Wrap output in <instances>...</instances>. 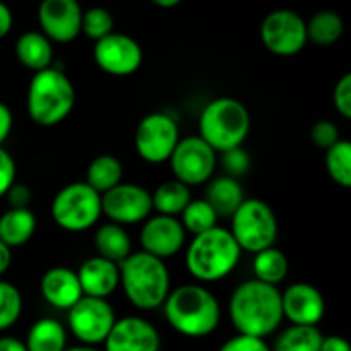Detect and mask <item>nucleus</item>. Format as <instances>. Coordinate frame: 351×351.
I'll use <instances>...</instances> for the list:
<instances>
[{
  "mask_svg": "<svg viewBox=\"0 0 351 351\" xmlns=\"http://www.w3.org/2000/svg\"><path fill=\"white\" fill-rule=\"evenodd\" d=\"M230 319L239 335L264 339L283 321L281 291L263 281H245L230 298Z\"/></svg>",
  "mask_w": 351,
  "mask_h": 351,
  "instance_id": "f257e3e1",
  "label": "nucleus"
},
{
  "mask_svg": "<svg viewBox=\"0 0 351 351\" xmlns=\"http://www.w3.org/2000/svg\"><path fill=\"white\" fill-rule=\"evenodd\" d=\"M168 324L187 338H204L221 321L219 302L201 285H182L170 291L163 304Z\"/></svg>",
  "mask_w": 351,
  "mask_h": 351,
  "instance_id": "f03ea898",
  "label": "nucleus"
},
{
  "mask_svg": "<svg viewBox=\"0 0 351 351\" xmlns=\"http://www.w3.org/2000/svg\"><path fill=\"white\" fill-rule=\"evenodd\" d=\"M120 285L134 307L153 311L161 307L170 293L167 264L146 252H134L119 264Z\"/></svg>",
  "mask_w": 351,
  "mask_h": 351,
  "instance_id": "7ed1b4c3",
  "label": "nucleus"
},
{
  "mask_svg": "<svg viewBox=\"0 0 351 351\" xmlns=\"http://www.w3.org/2000/svg\"><path fill=\"white\" fill-rule=\"evenodd\" d=\"M239 243L230 230L216 225L208 232L195 235L187 249L185 264L195 280L213 283L228 276L240 261Z\"/></svg>",
  "mask_w": 351,
  "mask_h": 351,
  "instance_id": "20e7f679",
  "label": "nucleus"
},
{
  "mask_svg": "<svg viewBox=\"0 0 351 351\" xmlns=\"http://www.w3.org/2000/svg\"><path fill=\"white\" fill-rule=\"evenodd\" d=\"M74 105V84L64 72L53 67L34 72L27 88V113L36 125H58L71 115Z\"/></svg>",
  "mask_w": 351,
  "mask_h": 351,
  "instance_id": "39448f33",
  "label": "nucleus"
},
{
  "mask_svg": "<svg viewBox=\"0 0 351 351\" xmlns=\"http://www.w3.org/2000/svg\"><path fill=\"white\" fill-rule=\"evenodd\" d=\"M250 130V115L242 101L235 98L213 99L204 106L199 119L201 139L215 151L235 149L242 147Z\"/></svg>",
  "mask_w": 351,
  "mask_h": 351,
  "instance_id": "423d86ee",
  "label": "nucleus"
},
{
  "mask_svg": "<svg viewBox=\"0 0 351 351\" xmlns=\"http://www.w3.org/2000/svg\"><path fill=\"white\" fill-rule=\"evenodd\" d=\"M240 250L261 252L276 242L278 219L267 202L261 199H245L232 216L230 230Z\"/></svg>",
  "mask_w": 351,
  "mask_h": 351,
  "instance_id": "0eeeda50",
  "label": "nucleus"
},
{
  "mask_svg": "<svg viewBox=\"0 0 351 351\" xmlns=\"http://www.w3.org/2000/svg\"><path fill=\"white\" fill-rule=\"evenodd\" d=\"M101 216V195L86 182L65 185L51 202V218L67 232H84Z\"/></svg>",
  "mask_w": 351,
  "mask_h": 351,
  "instance_id": "6e6552de",
  "label": "nucleus"
},
{
  "mask_svg": "<svg viewBox=\"0 0 351 351\" xmlns=\"http://www.w3.org/2000/svg\"><path fill=\"white\" fill-rule=\"evenodd\" d=\"M261 40L271 53L291 57L307 45V24L295 10H273L261 24Z\"/></svg>",
  "mask_w": 351,
  "mask_h": 351,
  "instance_id": "1a4fd4ad",
  "label": "nucleus"
},
{
  "mask_svg": "<svg viewBox=\"0 0 351 351\" xmlns=\"http://www.w3.org/2000/svg\"><path fill=\"white\" fill-rule=\"evenodd\" d=\"M180 141L178 125L168 113L154 112L144 117L136 129L134 144L144 161L163 163Z\"/></svg>",
  "mask_w": 351,
  "mask_h": 351,
  "instance_id": "9d476101",
  "label": "nucleus"
},
{
  "mask_svg": "<svg viewBox=\"0 0 351 351\" xmlns=\"http://www.w3.org/2000/svg\"><path fill=\"white\" fill-rule=\"evenodd\" d=\"M170 167L175 180L184 185H201L213 177L216 168V151L199 136H189L178 141L170 156Z\"/></svg>",
  "mask_w": 351,
  "mask_h": 351,
  "instance_id": "9b49d317",
  "label": "nucleus"
},
{
  "mask_svg": "<svg viewBox=\"0 0 351 351\" xmlns=\"http://www.w3.org/2000/svg\"><path fill=\"white\" fill-rule=\"evenodd\" d=\"M67 319L72 335L86 346L105 343L117 322L112 305L103 298L93 297H82L69 311Z\"/></svg>",
  "mask_w": 351,
  "mask_h": 351,
  "instance_id": "f8f14e48",
  "label": "nucleus"
},
{
  "mask_svg": "<svg viewBox=\"0 0 351 351\" xmlns=\"http://www.w3.org/2000/svg\"><path fill=\"white\" fill-rule=\"evenodd\" d=\"M93 57L96 65L110 75H130L143 64V48L132 36L123 33H110L95 41Z\"/></svg>",
  "mask_w": 351,
  "mask_h": 351,
  "instance_id": "ddd939ff",
  "label": "nucleus"
},
{
  "mask_svg": "<svg viewBox=\"0 0 351 351\" xmlns=\"http://www.w3.org/2000/svg\"><path fill=\"white\" fill-rule=\"evenodd\" d=\"M153 211L151 194L136 184H119L101 195V213L115 225L141 223Z\"/></svg>",
  "mask_w": 351,
  "mask_h": 351,
  "instance_id": "4468645a",
  "label": "nucleus"
},
{
  "mask_svg": "<svg viewBox=\"0 0 351 351\" xmlns=\"http://www.w3.org/2000/svg\"><path fill=\"white\" fill-rule=\"evenodd\" d=\"M82 9L75 0H43L38 21L43 34L55 43H71L81 33Z\"/></svg>",
  "mask_w": 351,
  "mask_h": 351,
  "instance_id": "2eb2a0df",
  "label": "nucleus"
},
{
  "mask_svg": "<svg viewBox=\"0 0 351 351\" xmlns=\"http://www.w3.org/2000/svg\"><path fill=\"white\" fill-rule=\"evenodd\" d=\"M283 317L293 326L317 328L326 314V300L321 291L308 283L290 285L281 293Z\"/></svg>",
  "mask_w": 351,
  "mask_h": 351,
  "instance_id": "dca6fc26",
  "label": "nucleus"
},
{
  "mask_svg": "<svg viewBox=\"0 0 351 351\" xmlns=\"http://www.w3.org/2000/svg\"><path fill=\"white\" fill-rule=\"evenodd\" d=\"M184 243L185 230L180 219L173 216H154L147 219L141 230L143 252L161 261L180 252Z\"/></svg>",
  "mask_w": 351,
  "mask_h": 351,
  "instance_id": "f3484780",
  "label": "nucleus"
},
{
  "mask_svg": "<svg viewBox=\"0 0 351 351\" xmlns=\"http://www.w3.org/2000/svg\"><path fill=\"white\" fill-rule=\"evenodd\" d=\"M161 338L146 319L123 317L113 324L105 351H160Z\"/></svg>",
  "mask_w": 351,
  "mask_h": 351,
  "instance_id": "a211bd4d",
  "label": "nucleus"
},
{
  "mask_svg": "<svg viewBox=\"0 0 351 351\" xmlns=\"http://www.w3.org/2000/svg\"><path fill=\"white\" fill-rule=\"evenodd\" d=\"M77 280L84 297L106 300V297H110L120 285L119 264L110 263L99 256L89 257L79 267Z\"/></svg>",
  "mask_w": 351,
  "mask_h": 351,
  "instance_id": "6ab92c4d",
  "label": "nucleus"
},
{
  "mask_svg": "<svg viewBox=\"0 0 351 351\" xmlns=\"http://www.w3.org/2000/svg\"><path fill=\"white\" fill-rule=\"evenodd\" d=\"M41 295L55 308L71 311L84 295L77 273L69 267H51L41 278Z\"/></svg>",
  "mask_w": 351,
  "mask_h": 351,
  "instance_id": "aec40b11",
  "label": "nucleus"
},
{
  "mask_svg": "<svg viewBox=\"0 0 351 351\" xmlns=\"http://www.w3.org/2000/svg\"><path fill=\"white\" fill-rule=\"evenodd\" d=\"M16 57L24 67L34 72L45 71L53 60V47L51 41L38 31L23 33L16 41Z\"/></svg>",
  "mask_w": 351,
  "mask_h": 351,
  "instance_id": "412c9836",
  "label": "nucleus"
},
{
  "mask_svg": "<svg viewBox=\"0 0 351 351\" xmlns=\"http://www.w3.org/2000/svg\"><path fill=\"white\" fill-rule=\"evenodd\" d=\"M36 230V216L27 209H7L0 216V242L9 249L24 245Z\"/></svg>",
  "mask_w": 351,
  "mask_h": 351,
  "instance_id": "4be33fe9",
  "label": "nucleus"
},
{
  "mask_svg": "<svg viewBox=\"0 0 351 351\" xmlns=\"http://www.w3.org/2000/svg\"><path fill=\"white\" fill-rule=\"evenodd\" d=\"M204 201L211 206L216 216H233V213L245 201L243 187L235 178L226 175L218 177L209 184Z\"/></svg>",
  "mask_w": 351,
  "mask_h": 351,
  "instance_id": "5701e85b",
  "label": "nucleus"
},
{
  "mask_svg": "<svg viewBox=\"0 0 351 351\" xmlns=\"http://www.w3.org/2000/svg\"><path fill=\"white\" fill-rule=\"evenodd\" d=\"M95 245L99 257L115 264L123 263L132 254L129 235L123 226L115 223H106L96 232Z\"/></svg>",
  "mask_w": 351,
  "mask_h": 351,
  "instance_id": "b1692460",
  "label": "nucleus"
},
{
  "mask_svg": "<svg viewBox=\"0 0 351 351\" xmlns=\"http://www.w3.org/2000/svg\"><path fill=\"white\" fill-rule=\"evenodd\" d=\"M24 345L27 351H64L67 348V332L55 319H40L31 326Z\"/></svg>",
  "mask_w": 351,
  "mask_h": 351,
  "instance_id": "393cba45",
  "label": "nucleus"
},
{
  "mask_svg": "<svg viewBox=\"0 0 351 351\" xmlns=\"http://www.w3.org/2000/svg\"><path fill=\"white\" fill-rule=\"evenodd\" d=\"M123 177V167L120 163L119 158L112 156V154H101L96 156L95 160L89 163L88 170H86V184L103 195L105 192L112 191L119 184H122Z\"/></svg>",
  "mask_w": 351,
  "mask_h": 351,
  "instance_id": "a878e982",
  "label": "nucleus"
},
{
  "mask_svg": "<svg viewBox=\"0 0 351 351\" xmlns=\"http://www.w3.org/2000/svg\"><path fill=\"white\" fill-rule=\"evenodd\" d=\"M153 209H156L161 216L182 215L189 202L192 201L191 191L187 185L178 180H167L158 185L156 191L151 194Z\"/></svg>",
  "mask_w": 351,
  "mask_h": 351,
  "instance_id": "bb28decb",
  "label": "nucleus"
},
{
  "mask_svg": "<svg viewBox=\"0 0 351 351\" xmlns=\"http://www.w3.org/2000/svg\"><path fill=\"white\" fill-rule=\"evenodd\" d=\"M305 24H307V40L319 47L335 45L345 29L341 16L335 10H319Z\"/></svg>",
  "mask_w": 351,
  "mask_h": 351,
  "instance_id": "cd10ccee",
  "label": "nucleus"
},
{
  "mask_svg": "<svg viewBox=\"0 0 351 351\" xmlns=\"http://www.w3.org/2000/svg\"><path fill=\"white\" fill-rule=\"evenodd\" d=\"M254 273H256L257 281H263V283L271 285V287H276L288 274L287 256L280 249H274V247L261 250V252L256 254Z\"/></svg>",
  "mask_w": 351,
  "mask_h": 351,
  "instance_id": "c85d7f7f",
  "label": "nucleus"
},
{
  "mask_svg": "<svg viewBox=\"0 0 351 351\" xmlns=\"http://www.w3.org/2000/svg\"><path fill=\"white\" fill-rule=\"evenodd\" d=\"M322 339L324 336L317 328L291 326L281 332L271 351H319Z\"/></svg>",
  "mask_w": 351,
  "mask_h": 351,
  "instance_id": "c756f323",
  "label": "nucleus"
},
{
  "mask_svg": "<svg viewBox=\"0 0 351 351\" xmlns=\"http://www.w3.org/2000/svg\"><path fill=\"white\" fill-rule=\"evenodd\" d=\"M326 168L332 180L341 187L351 185V144L339 139L335 146L326 151Z\"/></svg>",
  "mask_w": 351,
  "mask_h": 351,
  "instance_id": "7c9ffc66",
  "label": "nucleus"
},
{
  "mask_svg": "<svg viewBox=\"0 0 351 351\" xmlns=\"http://www.w3.org/2000/svg\"><path fill=\"white\" fill-rule=\"evenodd\" d=\"M216 213L204 199H195L187 204V208L182 211V226L185 232H191L192 235H201L208 230L216 226Z\"/></svg>",
  "mask_w": 351,
  "mask_h": 351,
  "instance_id": "2f4dec72",
  "label": "nucleus"
},
{
  "mask_svg": "<svg viewBox=\"0 0 351 351\" xmlns=\"http://www.w3.org/2000/svg\"><path fill=\"white\" fill-rule=\"evenodd\" d=\"M23 312V295L12 283L0 281V331L12 328Z\"/></svg>",
  "mask_w": 351,
  "mask_h": 351,
  "instance_id": "473e14b6",
  "label": "nucleus"
},
{
  "mask_svg": "<svg viewBox=\"0 0 351 351\" xmlns=\"http://www.w3.org/2000/svg\"><path fill=\"white\" fill-rule=\"evenodd\" d=\"M81 31L95 41L108 36L110 33H113L112 14L103 7H91L88 10H82Z\"/></svg>",
  "mask_w": 351,
  "mask_h": 351,
  "instance_id": "72a5a7b5",
  "label": "nucleus"
},
{
  "mask_svg": "<svg viewBox=\"0 0 351 351\" xmlns=\"http://www.w3.org/2000/svg\"><path fill=\"white\" fill-rule=\"evenodd\" d=\"M221 163L225 171L228 173L226 177H232L237 180V178L242 177V175H245L249 171L250 156L242 147H235V149H230L223 153Z\"/></svg>",
  "mask_w": 351,
  "mask_h": 351,
  "instance_id": "f704fd0d",
  "label": "nucleus"
},
{
  "mask_svg": "<svg viewBox=\"0 0 351 351\" xmlns=\"http://www.w3.org/2000/svg\"><path fill=\"white\" fill-rule=\"evenodd\" d=\"M311 139L315 146L328 151L339 141V129L331 120H319L311 129Z\"/></svg>",
  "mask_w": 351,
  "mask_h": 351,
  "instance_id": "c9c22d12",
  "label": "nucleus"
},
{
  "mask_svg": "<svg viewBox=\"0 0 351 351\" xmlns=\"http://www.w3.org/2000/svg\"><path fill=\"white\" fill-rule=\"evenodd\" d=\"M332 103H335L338 113L345 119H351V74H345L335 86L332 93Z\"/></svg>",
  "mask_w": 351,
  "mask_h": 351,
  "instance_id": "e433bc0d",
  "label": "nucleus"
},
{
  "mask_svg": "<svg viewBox=\"0 0 351 351\" xmlns=\"http://www.w3.org/2000/svg\"><path fill=\"white\" fill-rule=\"evenodd\" d=\"M219 351H271V348L264 339L237 335L230 338L228 341H225Z\"/></svg>",
  "mask_w": 351,
  "mask_h": 351,
  "instance_id": "4c0bfd02",
  "label": "nucleus"
},
{
  "mask_svg": "<svg viewBox=\"0 0 351 351\" xmlns=\"http://www.w3.org/2000/svg\"><path fill=\"white\" fill-rule=\"evenodd\" d=\"M16 184V163L9 151L0 147V197L7 194L12 185Z\"/></svg>",
  "mask_w": 351,
  "mask_h": 351,
  "instance_id": "58836bf2",
  "label": "nucleus"
},
{
  "mask_svg": "<svg viewBox=\"0 0 351 351\" xmlns=\"http://www.w3.org/2000/svg\"><path fill=\"white\" fill-rule=\"evenodd\" d=\"M3 197H7V202L10 206L9 209H27L31 202V191L27 185L14 184Z\"/></svg>",
  "mask_w": 351,
  "mask_h": 351,
  "instance_id": "ea45409f",
  "label": "nucleus"
},
{
  "mask_svg": "<svg viewBox=\"0 0 351 351\" xmlns=\"http://www.w3.org/2000/svg\"><path fill=\"white\" fill-rule=\"evenodd\" d=\"M12 112H10L9 106L5 103L0 101V147L5 143L7 137L10 136V130H12Z\"/></svg>",
  "mask_w": 351,
  "mask_h": 351,
  "instance_id": "a19ab883",
  "label": "nucleus"
},
{
  "mask_svg": "<svg viewBox=\"0 0 351 351\" xmlns=\"http://www.w3.org/2000/svg\"><path fill=\"white\" fill-rule=\"evenodd\" d=\"M319 351H351L350 343L341 336H328L322 339Z\"/></svg>",
  "mask_w": 351,
  "mask_h": 351,
  "instance_id": "79ce46f5",
  "label": "nucleus"
},
{
  "mask_svg": "<svg viewBox=\"0 0 351 351\" xmlns=\"http://www.w3.org/2000/svg\"><path fill=\"white\" fill-rule=\"evenodd\" d=\"M12 24H14L12 10H10L5 3L0 2V40L9 34V31L12 29Z\"/></svg>",
  "mask_w": 351,
  "mask_h": 351,
  "instance_id": "37998d69",
  "label": "nucleus"
},
{
  "mask_svg": "<svg viewBox=\"0 0 351 351\" xmlns=\"http://www.w3.org/2000/svg\"><path fill=\"white\" fill-rule=\"evenodd\" d=\"M0 351H27L26 345L14 336H2L0 338Z\"/></svg>",
  "mask_w": 351,
  "mask_h": 351,
  "instance_id": "c03bdc74",
  "label": "nucleus"
},
{
  "mask_svg": "<svg viewBox=\"0 0 351 351\" xmlns=\"http://www.w3.org/2000/svg\"><path fill=\"white\" fill-rule=\"evenodd\" d=\"M10 263H12V252L5 243L0 242V276L9 269Z\"/></svg>",
  "mask_w": 351,
  "mask_h": 351,
  "instance_id": "a18cd8bd",
  "label": "nucleus"
},
{
  "mask_svg": "<svg viewBox=\"0 0 351 351\" xmlns=\"http://www.w3.org/2000/svg\"><path fill=\"white\" fill-rule=\"evenodd\" d=\"M180 0H154V5L163 7V9H170V7H177Z\"/></svg>",
  "mask_w": 351,
  "mask_h": 351,
  "instance_id": "49530a36",
  "label": "nucleus"
},
{
  "mask_svg": "<svg viewBox=\"0 0 351 351\" xmlns=\"http://www.w3.org/2000/svg\"><path fill=\"white\" fill-rule=\"evenodd\" d=\"M64 351H99V350H96L95 346L81 345V346H72V348H65Z\"/></svg>",
  "mask_w": 351,
  "mask_h": 351,
  "instance_id": "de8ad7c7",
  "label": "nucleus"
}]
</instances>
